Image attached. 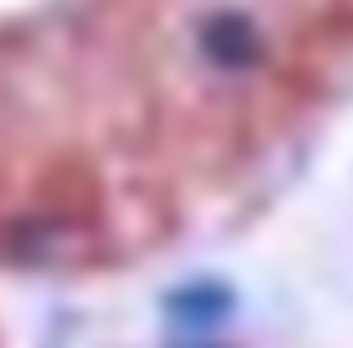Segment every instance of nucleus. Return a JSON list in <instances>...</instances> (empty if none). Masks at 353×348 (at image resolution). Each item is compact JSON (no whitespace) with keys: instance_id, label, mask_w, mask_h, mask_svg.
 Segmentation results:
<instances>
[{"instance_id":"f257e3e1","label":"nucleus","mask_w":353,"mask_h":348,"mask_svg":"<svg viewBox=\"0 0 353 348\" xmlns=\"http://www.w3.org/2000/svg\"><path fill=\"white\" fill-rule=\"evenodd\" d=\"M195 50L204 59L208 72L218 77H240V72H254V63L263 59V32L250 14L240 10H218L208 14L195 32Z\"/></svg>"},{"instance_id":"f03ea898","label":"nucleus","mask_w":353,"mask_h":348,"mask_svg":"<svg viewBox=\"0 0 353 348\" xmlns=\"http://www.w3.org/2000/svg\"><path fill=\"white\" fill-rule=\"evenodd\" d=\"M176 321L186 326H213L231 312V289L218 285V280H195V285H181L172 298H168Z\"/></svg>"}]
</instances>
